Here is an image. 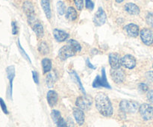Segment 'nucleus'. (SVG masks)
Listing matches in <instances>:
<instances>
[{
  "label": "nucleus",
  "instance_id": "72a5a7b5",
  "mask_svg": "<svg viewBox=\"0 0 153 127\" xmlns=\"http://www.w3.org/2000/svg\"><path fill=\"white\" fill-rule=\"evenodd\" d=\"M85 4L86 7L89 9L90 10H92L94 7V3L93 2L92 0H85Z\"/></svg>",
  "mask_w": 153,
  "mask_h": 127
},
{
  "label": "nucleus",
  "instance_id": "f03ea898",
  "mask_svg": "<svg viewBox=\"0 0 153 127\" xmlns=\"http://www.w3.org/2000/svg\"><path fill=\"white\" fill-rule=\"evenodd\" d=\"M138 103L136 102L129 101V100H122L120 104V108L124 113H128V114H133L135 113L139 110Z\"/></svg>",
  "mask_w": 153,
  "mask_h": 127
},
{
  "label": "nucleus",
  "instance_id": "79ce46f5",
  "mask_svg": "<svg viewBox=\"0 0 153 127\" xmlns=\"http://www.w3.org/2000/svg\"><path fill=\"white\" fill-rule=\"evenodd\" d=\"M115 1H116L117 3H121V2H123L124 0H115Z\"/></svg>",
  "mask_w": 153,
  "mask_h": 127
},
{
  "label": "nucleus",
  "instance_id": "a19ab883",
  "mask_svg": "<svg viewBox=\"0 0 153 127\" xmlns=\"http://www.w3.org/2000/svg\"><path fill=\"white\" fill-rule=\"evenodd\" d=\"M67 127H74V123H73L72 119L69 118L67 122Z\"/></svg>",
  "mask_w": 153,
  "mask_h": 127
},
{
  "label": "nucleus",
  "instance_id": "6ab92c4d",
  "mask_svg": "<svg viewBox=\"0 0 153 127\" xmlns=\"http://www.w3.org/2000/svg\"><path fill=\"white\" fill-rule=\"evenodd\" d=\"M22 8H23L24 12L26 14V16H28V18L33 17L34 16V7H33L32 4H31L30 1H25L23 4V6H22Z\"/></svg>",
  "mask_w": 153,
  "mask_h": 127
},
{
  "label": "nucleus",
  "instance_id": "58836bf2",
  "mask_svg": "<svg viewBox=\"0 0 153 127\" xmlns=\"http://www.w3.org/2000/svg\"><path fill=\"white\" fill-rule=\"evenodd\" d=\"M146 77L149 80L153 82V71H149L146 73Z\"/></svg>",
  "mask_w": 153,
  "mask_h": 127
},
{
  "label": "nucleus",
  "instance_id": "f704fd0d",
  "mask_svg": "<svg viewBox=\"0 0 153 127\" xmlns=\"http://www.w3.org/2000/svg\"><path fill=\"white\" fill-rule=\"evenodd\" d=\"M56 125L57 127H67V122H65V120L61 117L57 123Z\"/></svg>",
  "mask_w": 153,
  "mask_h": 127
},
{
  "label": "nucleus",
  "instance_id": "c756f323",
  "mask_svg": "<svg viewBox=\"0 0 153 127\" xmlns=\"http://www.w3.org/2000/svg\"><path fill=\"white\" fill-rule=\"evenodd\" d=\"M146 20L148 25H149L153 28V13H151V12L148 13V14L146 15Z\"/></svg>",
  "mask_w": 153,
  "mask_h": 127
},
{
  "label": "nucleus",
  "instance_id": "aec40b11",
  "mask_svg": "<svg viewBox=\"0 0 153 127\" xmlns=\"http://www.w3.org/2000/svg\"><path fill=\"white\" fill-rule=\"evenodd\" d=\"M41 6L43 10L48 19H50L52 16V12L50 8V0H41Z\"/></svg>",
  "mask_w": 153,
  "mask_h": 127
},
{
  "label": "nucleus",
  "instance_id": "412c9836",
  "mask_svg": "<svg viewBox=\"0 0 153 127\" xmlns=\"http://www.w3.org/2000/svg\"><path fill=\"white\" fill-rule=\"evenodd\" d=\"M77 16L78 14L76 9L73 7H69L67 10V13H66V18L67 19H69V20L73 21L75 19H76Z\"/></svg>",
  "mask_w": 153,
  "mask_h": 127
},
{
  "label": "nucleus",
  "instance_id": "1a4fd4ad",
  "mask_svg": "<svg viewBox=\"0 0 153 127\" xmlns=\"http://www.w3.org/2000/svg\"><path fill=\"white\" fill-rule=\"evenodd\" d=\"M76 105L82 110H88L92 105V100L89 97H79L76 100Z\"/></svg>",
  "mask_w": 153,
  "mask_h": 127
},
{
  "label": "nucleus",
  "instance_id": "f3484780",
  "mask_svg": "<svg viewBox=\"0 0 153 127\" xmlns=\"http://www.w3.org/2000/svg\"><path fill=\"white\" fill-rule=\"evenodd\" d=\"M124 8L126 11L131 15H137L140 13V8L134 3H127L124 6Z\"/></svg>",
  "mask_w": 153,
  "mask_h": 127
},
{
  "label": "nucleus",
  "instance_id": "b1692460",
  "mask_svg": "<svg viewBox=\"0 0 153 127\" xmlns=\"http://www.w3.org/2000/svg\"><path fill=\"white\" fill-rule=\"evenodd\" d=\"M70 76H71V77L73 78V79H74L75 82H76V83L79 85V87L80 88L81 91H82V92L84 93V94H86V93H85V88H84L83 85H82V82H81L80 79H79V76L77 75V73H76L75 71H73V72H71V73H70Z\"/></svg>",
  "mask_w": 153,
  "mask_h": 127
},
{
  "label": "nucleus",
  "instance_id": "cd10ccee",
  "mask_svg": "<svg viewBox=\"0 0 153 127\" xmlns=\"http://www.w3.org/2000/svg\"><path fill=\"white\" fill-rule=\"evenodd\" d=\"M51 115H52V118L55 123H57L58 122V120L61 118V113H60V111H58L57 110H52Z\"/></svg>",
  "mask_w": 153,
  "mask_h": 127
},
{
  "label": "nucleus",
  "instance_id": "2f4dec72",
  "mask_svg": "<svg viewBox=\"0 0 153 127\" xmlns=\"http://www.w3.org/2000/svg\"><path fill=\"white\" fill-rule=\"evenodd\" d=\"M0 106H1V110H2V111L4 112L5 114H8V111H7V106H6L4 100H3L1 98H0Z\"/></svg>",
  "mask_w": 153,
  "mask_h": 127
},
{
  "label": "nucleus",
  "instance_id": "bb28decb",
  "mask_svg": "<svg viewBox=\"0 0 153 127\" xmlns=\"http://www.w3.org/2000/svg\"><path fill=\"white\" fill-rule=\"evenodd\" d=\"M57 10H58V14L64 15L66 11V5L62 1H58L57 2Z\"/></svg>",
  "mask_w": 153,
  "mask_h": 127
},
{
  "label": "nucleus",
  "instance_id": "f257e3e1",
  "mask_svg": "<svg viewBox=\"0 0 153 127\" xmlns=\"http://www.w3.org/2000/svg\"><path fill=\"white\" fill-rule=\"evenodd\" d=\"M96 106L102 115L105 117H111L113 114V107L108 97L103 93H100L96 96Z\"/></svg>",
  "mask_w": 153,
  "mask_h": 127
},
{
  "label": "nucleus",
  "instance_id": "20e7f679",
  "mask_svg": "<svg viewBox=\"0 0 153 127\" xmlns=\"http://www.w3.org/2000/svg\"><path fill=\"white\" fill-rule=\"evenodd\" d=\"M28 21L29 25L32 28L33 31L36 34V35L38 37H42L44 34V30H43V25H41L40 22L37 19H36L35 16L28 18Z\"/></svg>",
  "mask_w": 153,
  "mask_h": 127
},
{
  "label": "nucleus",
  "instance_id": "4468645a",
  "mask_svg": "<svg viewBox=\"0 0 153 127\" xmlns=\"http://www.w3.org/2000/svg\"><path fill=\"white\" fill-rule=\"evenodd\" d=\"M73 116L79 125H83L84 122H85V114H84L83 110L80 109L79 108H73Z\"/></svg>",
  "mask_w": 153,
  "mask_h": 127
},
{
  "label": "nucleus",
  "instance_id": "a878e982",
  "mask_svg": "<svg viewBox=\"0 0 153 127\" xmlns=\"http://www.w3.org/2000/svg\"><path fill=\"white\" fill-rule=\"evenodd\" d=\"M68 44L73 48V50H74L76 52H80L81 49H82V46H81V45L79 44V42L76 41V40H73V39H72V40H68Z\"/></svg>",
  "mask_w": 153,
  "mask_h": 127
},
{
  "label": "nucleus",
  "instance_id": "7c9ffc66",
  "mask_svg": "<svg viewBox=\"0 0 153 127\" xmlns=\"http://www.w3.org/2000/svg\"><path fill=\"white\" fill-rule=\"evenodd\" d=\"M75 5L79 10H82L84 7V0H74Z\"/></svg>",
  "mask_w": 153,
  "mask_h": 127
},
{
  "label": "nucleus",
  "instance_id": "a211bd4d",
  "mask_svg": "<svg viewBox=\"0 0 153 127\" xmlns=\"http://www.w3.org/2000/svg\"><path fill=\"white\" fill-rule=\"evenodd\" d=\"M7 71V78L10 82V96L12 97V89H13V81L15 77V68L13 66H10L6 70Z\"/></svg>",
  "mask_w": 153,
  "mask_h": 127
},
{
  "label": "nucleus",
  "instance_id": "ea45409f",
  "mask_svg": "<svg viewBox=\"0 0 153 127\" xmlns=\"http://www.w3.org/2000/svg\"><path fill=\"white\" fill-rule=\"evenodd\" d=\"M86 63H87V65H88V67H89V68L93 69V70H95V69L97 68V67H96V66L93 65V64H91V61H90L89 59H87Z\"/></svg>",
  "mask_w": 153,
  "mask_h": 127
},
{
  "label": "nucleus",
  "instance_id": "37998d69",
  "mask_svg": "<svg viewBox=\"0 0 153 127\" xmlns=\"http://www.w3.org/2000/svg\"><path fill=\"white\" fill-rule=\"evenodd\" d=\"M122 127H126V126H125V125H123V126Z\"/></svg>",
  "mask_w": 153,
  "mask_h": 127
},
{
  "label": "nucleus",
  "instance_id": "9d476101",
  "mask_svg": "<svg viewBox=\"0 0 153 127\" xmlns=\"http://www.w3.org/2000/svg\"><path fill=\"white\" fill-rule=\"evenodd\" d=\"M111 76L113 79L114 82L117 84H120L125 79V73L121 68L112 69L111 70Z\"/></svg>",
  "mask_w": 153,
  "mask_h": 127
},
{
  "label": "nucleus",
  "instance_id": "39448f33",
  "mask_svg": "<svg viewBox=\"0 0 153 127\" xmlns=\"http://www.w3.org/2000/svg\"><path fill=\"white\" fill-rule=\"evenodd\" d=\"M140 115L145 120H150L153 119V106L149 104H142L139 108Z\"/></svg>",
  "mask_w": 153,
  "mask_h": 127
},
{
  "label": "nucleus",
  "instance_id": "f8f14e48",
  "mask_svg": "<svg viewBox=\"0 0 153 127\" xmlns=\"http://www.w3.org/2000/svg\"><path fill=\"white\" fill-rule=\"evenodd\" d=\"M109 64L112 69L120 68L121 58H120L119 54L116 52H112L109 54Z\"/></svg>",
  "mask_w": 153,
  "mask_h": 127
},
{
  "label": "nucleus",
  "instance_id": "2eb2a0df",
  "mask_svg": "<svg viewBox=\"0 0 153 127\" xmlns=\"http://www.w3.org/2000/svg\"><path fill=\"white\" fill-rule=\"evenodd\" d=\"M53 35L55 37V40L58 42H64L69 37V34L66 31H62V30L55 29L53 30Z\"/></svg>",
  "mask_w": 153,
  "mask_h": 127
},
{
  "label": "nucleus",
  "instance_id": "6e6552de",
  "mask_svg": "<svg viewBox=\"0 0 153 127\" xmlns=\"http://www.w3.org/2000/svg\"><path fill=\"white\" fill-rule=\"evenodd\" d=\"M141 40L147 46H150L153 43V33L149 28H143L140 31Z\"/></svg>",
  "mask_w": 153,
  "mask_h": 127
},
{
  "label": "nucleus",
  "instance_id": "393cba45",
  "mask_svg": "<svg viewBox=\"0 0 153 127\" xmlns=\"http://www.w3.org/2000/svg\"><path fill=\"white\" fill-rule=\"evenodd\" d=\"M38 51L42 55H46L49 53V46L46 42H40L38 45Z\"/></svg>",
  "mask_w": 153,
  "mask_h": 127
},
{
  "label": "nucleus",
  "instance_id": "4c0bfd02",
  "mask_svg": "<svg viewBox=\"0 0 153 127\" xmlns=\"http://www.w3.org/2000/svg\"><path fill=\"white\" fill-rule=\"evenodd\" d=\"M147 100H149V102L153 104V90L149 91L147 93Z\"/></svg>",
  "mask_w": 153,
  "mask_h": 127
},
{
  "label": "nucleus",
  "instance_id": "423d86ee",
  "mask_svg": "<svg viewBox=\"0 0 153 127\" xmlns=\"http://www.w3.org/2000/svg\"><path fill=\"white\" fill-rule=\"evenodd\" d=\"M76 52L73 50V48L70 46V45H66L64 46L63 47H61L59 49V52H58V57L61 58V60L62 61H65L67 58H70V57H73L76 55Z\"/></svg>",
  "mask_w": 153,
  "mask_h": 127
},
{
  "label": "nucleus",
  "instance_id": "7ed1b4c3",
  "mask_svg": "<svg viewBox=\"0 0 153 127\" xmlns=\"http://www.w3.org/2000/svg\"><path fill=\"white\" fill-rule=\"evenodd\" d=\"M93 87L94 88H108L111 89V87L109 85L108 82L107 80V77H106V73H105V69L102 68V76H97V77L94 79V82H93Z\"/></svg>",
  "mask_w": 153,
  "mask_h": 127
},
{
  "label": "nucleus",
  "instance_id": "473e14b6",
  "mask_svg": "<svg viewBox=\"0 0 153 127\" xmlns=\"http://www.w3.org/2000/svg\"><path fill=\"white\" fill-rule=\"evenodd\" d=\"M138 89L140 92L145 93V92H146V91H148L149 88H148L147 85H146V84L140 83V84H139V85H138Z\"/></svg>",
  "mask_w": 153,
  "mask_h": 127
},
{
  "label": "nucleus",
  "instance_id": "9b49d317",
  "mask_svg": "<svg viewBox=\"0 0 153 127\" xmlns=\"http://www.w3.org/2000/svg\"><path fill=\"white\" fill-rule=\"evenodd\" d=\"M121 65L127 69H133L136 66V59L131 55H126L121 58Z\"/></svg>",
  "mask_w": 153,
  "mask_h": 127
},
{
  "label": "nucleus",
  "instance_id": "4be33fe9",
  "mask_svg": "<svg viewBox=\"0 0 153 127\" xmlns=\"http://www.w3.org/2000/svg\"><path fill=\"white\" fill-rule=\"evenodd\" d=\"M42 67H43V73H49L52 70V61L49 58H43L42 60Z\"/></svg>",
  "mask_w": 153,
  "mask_h": 127
},
{
  "label": "nucleus",
  "instance_id": "dca6fc26",
  "mask_svg": "<svg viewBox=\"0 0 153 127\" xmlns=\"http://www.w3.org/2000/svg\"><path fill=\"white\" fill-rule=\"evenodd\" d=\"M46 99H47V102L49 103V105L51 107H53L56 105V103L58 102V94L55 92V91H49L47 93V96H46Z\"/></svg>",
  "mask_w": 153,
  "mask_h": 127
},
{
  "label": "nucleus",
  "instance_id": "c85d7f7f",
  "mask_svg": "<svg viewBox=\"0 0 153 127\" xmlns=\"http://www.w3.org/2000/svg\"><path fill=\"white\" fill-rule=\"evenodd\" d=\"M17 46H18V48H19V52H20L21 55H22V56H23L24 58H25V59H26L27 61H28V62H29V63H31V59H30V58H29V57H28V54H27L26 52H25V50H24V49H23V48L22 47V46H21V44H20V42H19V40H18Z\"/></svg>",
  "mask_w": 153,
  "mask_h": 127
},
{
  "label": "nucleus",
  "instance_id": "5701e85b",
  "mask_svg": "<svg viewBox=\"0 0 153 127\" xmlns=\"http://www.w3.org/2000/svg\"><path fill=\"white\" fill-rule=\"evenodd\" d=\"M57 76L55 73H49L47 76L46 78V85L49 88H52L53 87L54 84H55V81H56Z\"/></svg>",
  "mask_w": 153,
  "mask_h": 127
},
{
  "label": "nucleus",
  "instance_id": "e433bc0d",
  "mask_svg": "<svg viewBox=\"0 0 153 127\" xmlns=\"http://www.w3.org/2000/svg\"><path fill=\"white\" fill-rule=\"evenodd\" d=\"M32 76H33V79H34V82H35L36 84H37V85H38V84H39V75H38V73H37L36 71H32Z\"/></svg>",
  "mask_w": 153,
  "mask_h": 127
},
{
  "label": "nucleus",
  "instance_id": "c9c22d12",
  "mask_svg": "<svg viewBox=\"0 0 153 127\" xmlns=\"http://www.w3.org/2000/svg\"><path fill=\"white\" fill-rule=\"evenodd\" d=\"M11 26H12V34H16L18 32V28H17V25H16V22H11Z\"/></svg>",
  "mask_w": 153,
  "mask_h": 127
},
{
  "label": "nucleus",
  "instance_id": "0eeeda50",
  "mask_svg": "<svg viewBox=\"0 0 153 127\" xmlns=\"http://www.w3.org/2000/svg\"><path fill=\"white\" fill-rule=\"evenodd\" d=\"M107 19L105 12L102 9V7H99L97 11L96 12L94 16V22L97 26H101L104 25Z\"/></svg>",
  "mask_w": 153,
  "mask_h": 127
},
{
  "label": "nucleus",
  "instance_id": "ddd939ff",
  "mask_svg": "<svg viewBox=\"0 0 153 127\" xmlns=\"http://www.w3.org/2000/svg\"><path fill=\"white\" fill-rule=\"evenodd\" d=\"M124 28L126 31L127 34L132 37H137L139 35V33H140L138 25L134 23L128 24V25H126Z\"/></svg>",
  "mask_w": 153,
  "mask_h": 127
}]
</instances>
